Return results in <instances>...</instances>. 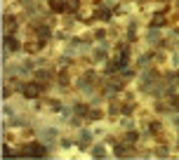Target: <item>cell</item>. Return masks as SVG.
I'll return each mask as SVG.
<instances>
[{
  "label": "cell",
  "mask_w": 179,
  "mask_h": 160,
  "mask_svg": "<svg viewBox=\"0 0 179 160\" xmlns=\"http://www.w3.org/2000/svg\"><path fill=\"white\" fill-rule=\"evenodd\" d=\"M33 94H38V87H26V97H33Z\"/></svg>",
  "instance_id": "1"
}]
</instances>
